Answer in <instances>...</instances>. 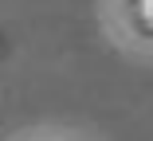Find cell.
<instances>
[{
	"label": "cell",
	"instance_id": "obj_1",
	"mask_svg": "<svg viewBox=\"0 0 153 141\" xmlns=\"http://www.w3.org/2000/svg\"><path fill=\"white\" fill-rule=\"evenodd\" d=\"M137 20L149 24V32H153V0H137Z\"/></svg>",
	"mask_w": 153,
	"mask_h": 141
}]
</instances>
